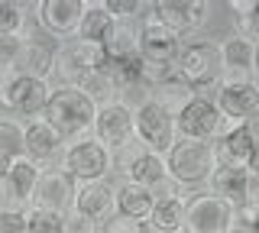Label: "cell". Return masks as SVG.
Returning a JSON list of instances; mask_svg holds the SVG:
<instances>
[{"mask_svg":"<svg viewBox=\"0 0 259 233\" xmlns=\"http://www.w3.org/2000/svg\"><path fill=\"white\" fill-rule=\"evenodd\" d=\"M32 4H16V0H0V36H23L26 10Z\"/></svg>","mask_w":259,"mask_h":233,"instance_id":"4dcf8cb0","label":"cell"},{"mask_svg":"<svg viewBox=\"0 0 259 233\" xmlns=\"http://www.w3.org/2000/svg\"><path fill=\"white\" fill-rule=\"evenodd\" d=\"M113 207H117L120 217L126 220H136V223H146L152 214V195L140 184H130V181H120L113 188Z\"/></svg>","mask_w":259,"mask_h":233,"instance_id":"cb8c5ba5","label":"cell"},{"mask_svg":"<svg viewBox=\"0 0 259 233\" xmlns=\"http://www.w3.org/2000/svg\"><path fill=\"white\" fill-rule=\"evenodd\" d=\"M233 223L240 227H256L259 223V201H240L233 207Z\"/></svg>","mask_w":259,"mask_h":233,"instance_id":"8d00e7d4","label":"cell"},{"mask_svg":"<svg viewBox=\"0 0 259 233\" xmlns=\"http://www.w3.org/2000/svg\"><path fill=\"white\" fill-rule=\"evenodd\" d=\"M110 168H113V156L94 139H75L62 149V168L59 172H65L75 184L104 181Z\"/></svg>","mask_w":259,"mask_h":233,"instance_id":"8992f818","label":"cell"},{"mask_svg":"<svg viewBox=\"0 0 259 233\" xmlns=\"http://www.w3.org/2000/svg\"><path fill=\"white\" fill-rule=\"evenodd\" d=\"M214 107L221 110L224 123H230V126L249 123L256 117V107H259L256 81H230V78H224L217 94H214Z\"/></svg>","mask_w":259,"mask_h":233,"instance_id":"7c38bea8","label":"cell"},{"mask_svg":"<svg viewBox=\"0 0 259 233\" xmlns=\"http://www.w3.org/2000/svg\"><path fill=\"white\" fill-rule=\"evenodd\" d=\"M210 195L237 207L240 201H259V178L256 168H214L210 172Z\"/></svg>","mask_w":259,"mask_h":233,"instance_id":"e0dca14e","label":"cell"},{"mask_svg":"<svg viewBox=\"0 0 259 233\" xmlns=\"http://www.w3.org/2000/svg\"><path fill=\"white\" fill-rule=\"evenodd\" d=\"M149 10L168 33L182 39L185 33L198 29L207 20L210 4H204V0H156V4H149Z\"/></svg>","mask_w":259,"mask_h":233,"instance_id":"5bb4252c","label":"cell"},{"mask_svg":"<svg viewBox=\"0 0 259 233\" xmlns=\"http://www.w3.org/2000/svg\"><path fill=\"white\" fill-rule=\"evenodd\" d=\"M71 214H81L94 223H104L107 217L117 214L113 207V184L104 181H84L75 184V201H71Z\"/></svg>","mask_w":259,"mask_h":233,"instance_id":"ac0fdd59","label":"cell"},{"mask_svg":"<svg viewBox=\"0 0 259 233\" xmlns=\"http://www.w3.org/2000/svg\"><path fill=\"white\" fill-rule=\"evenodd\" d=\"M165 162V178L175 188H198L210 178L214 172V156L210 143H191V139H175V146L162 156Z\"/></svg>","mask_w":259,"mask_h":233,"instance_id":"7a4b0ae2","label":"cell"},{"mask_svg":"<svg viewBox=\"0 0 259 233\" xmlns=\"http://www.w3.org/2000/svg\"><path fill=\"white\" fill-rule=\"evenodd\" d=\"M97 227H101V223L88 220V217H81V214H65V233H97Z\"/></svg>","mask_w":259,"mask_h":233,"instance_id":"74e56055","label":"cell"},{"mask_svg":"<svg viewBox=\"0 0 259 233\" xmlns=\"http://www.w3.org/2000/svg\"><path fill=\"white\" fill-rule=\"evenodd\" d=\"M233 207L210 191L182 198V233H230Z\"/></svg>","mask_w":259,"mask_h":233,"instance_id":"277c9868","label":"cell"},{"mask_svg":"<svg viewBox=\"0 0 259 233\" xmlns=\"http://www.w3.org/2000/svg\"><path fill=\"white\" fill-rule=\"evenodd\" d=\"M49 94H52V87L46 81H32V78H23L16 71H4L0 75V104L20 117L39 120Z\"/></svg>","mask_w":259,"mask_h":233,"instance_id":"ba28073f","label":"cell"},{"mask_svg":"<svg viewBox=\"0 0 259 233\" xmlns=\"http://www.w3.org/2000/svg\"><path fill=\"white\" fill-rule=\"evenodd\" d=\"M97 233H149V227L146 223H136V220H126V217L113 214L107 217V220L97 227Z\"/></svg>","mask_w":259,"mask_h":233,"instance_id":"e575fe53","label":"cell"},{"mask_svg":"<svg viewBox=\"0 0 259 233\" xmlns=\"http://www.w3.org/2000/svg\"><path fill=\"white\" fill-rule=\"evenodd\" d=\"M94 114H97V104L84 91H78V87H59V91L49 94L39 120L52 126L62 139H84V133H91Z\"/></svg>","mask_w":259,"mask_h":233,"instance_id":"6da1fadb","label":"cell"},{"mask_svg":"<svg viewBox=\"0 0 259 233\" xmlns=\"http://www.w3.org/2000/svg\"><path fill=\"white\" fill-rule=\"evenodd\" d=\"M130 156L120 162V172L126 175L123 181L130 184H140V188H156L159 181H165V162H162V156H152V152H146L140 143H130Z\"/></svg>","mask_w":259,"mask_h":233,"instance_id":"d6986e66","label":"cell"},{"mask_svg":"<svg viewBox=\"0 0 259 233\" xmlns=\"http://www.w3.org/2000/svg\"><path fill=\"white\" fill-rule=\"evenodd\" d=\"M172 71H175V78H182L188 87L224 78L217 42H207V39L204 42H185L182 49H178L175 62H172Z\"/></svg>","mask_w":259,"mask_h":233,"instance_id":"52a82bcc","label":"cell"},{"mask_svg":"<svg viewBox=\"0 0 259 233\" xmlns=\"http://www.w3.org/2000/svg\"><path fill=\"white\" fill-rule=\"evenodd\" d=\"M26 233H65V214L26 207Z\"/></svg>","mask_w":259,"mask_h":233,"instance_id":"1f68e13d","label":"cell"},{"mask_svg":"<svg viewBox=\"0 0 259 233\" xmlns=\"http://www.w3.org/2000/svg\"><path fill=\"white\" fill-rule=\"evenodd\" d=\"M71 201H75V181L68 178L59 168H42L36 178V188H32L29 207H39V211H55V214H68Z\"/></svg>","mask_w":259,"mask_h":233,"instance_id":"2e32d148","label":"cell"},{"mask_svg":"<svg viewBox=\"0 0 259 233\" xmlns=\"http://www.w3.org/2000/svg\"><path fill=\"white\" fill-rule=\"evenodd\" d=\"M39 172H42V165L29 162L26 156H23V159H13V162H10V168H7V175H4V181H0V184H4L7 195L13 198V211H23V204H29Z\"/></svg>","mask_w":259,"mask_h":233,"instance_id":"603a6c76","label":"cell"},{"mask_svg":"<svg viewBox=\"0 0 259 233\" xmlns=\"http://www.w3.org/2000/svg\"><path fill=\"white\" fill-rule=\"evenodd\" d=\"M133 139L152 156H165L175 146V117L162 110L156 101H146L133 110Z\"/></svg>","mask_w":259,"mask_h":233,"instance_id":"5b68a950","label":"cell"},{"mask_svg":"<svg viewBox=\"0 0 259 233\" xmlns=\"http://www.w3.org/2000/svg\"><path fill=\"white\" fill-rule=\"evenodd\" d=\"M0 233H26V211L0 207Z\"/></svg>","mask_w":259,"mask_h":233,"instance_id":"d590c367","label":"cell"},{"mask_svg":"<svg viewBox=\"0 0 259 233\" xmlns=\"http://www.w3.org/2000/svg\"><path fill=\"white\" fill-rule=\"evenodd\" d=\"M52 68H55V49L49 42H39V39L23 42V49L13 62L16 75L32 78V81H46V84H49V78H52Z\"/></svg>","mask_w":259,"mask_h":233,"instance_id":"44dd1931","label":"cell"},{"mask_svg":"<svg viewBox=\"0 0 259 233\" xmlns=\"http://www.w3.org/2000/svg\"><path fill=\"white\" fill-rule=\"evenodd\" d=\"M113 23H117V20L104 10V4H88L84 7V17H81V23H78L75 39H78V42H84V45H97V49H101V42L110 36Z\"/></svg>","mask_w":259,"mask_h":233,"instance_id":"d4e9b609","label":"cell"},{"mask_svg":"<svg viewBox=\"0 0 259 233\" xmlns=\"http://www.w3.org/2000/svg\"><path fill=\"white\" fill-rule=\"evenodd\" d=\"M178 49H182V39L168 33L152 13H146L143 26L136 29V55L146 65H172Z\"/></svg>","mask_w":259,"mask_h":233,"instance_id":"4fadbf2b","label":"cell"},{"mask_svg":"<svg viewBox=\"0 0 259 233\" xmlns=\"http://www.w3.org/2000/svg\"><path fill=\"white\" fill-rule=\"evenodd\" d=\"M91 139L101 143L104 149L110 152H120L123 146L133 143V110H126L120 101H110V104H101L94 114V123H91Z\"/></svg>","mask_w":259,"mask_h":233,"instance_id":"8fae6325","label":"cell"},{"mask_svg":"<svg viewBox=\"0 0 259 233\" xmlns=\"http://www.w3.org/2000/svg\"><path fill=\"white\" fill-rule=\"evenodd\" d=\"M230 233H259V230H256V227H240V223H233Z\"/></svg>","mask_w":259,"mask_h":233,"instance_id":"f35d334b","label":"cell"},{"mask_svg":"<svg viewBox=\"0 0 259 233\" xmlns=\"http://www.w3.org/2000/svg\"><path fill=\"white\" fill-rule=\"evenodd\" d=\"M101 52H104V59H107L110 65L136 59V26L133 23H113L110 36L101 42Z\"/></svg>","mask_w":259,"mask_h":233,"instance_id":"484cf974","label":"cell"},{"mask_svg":"<svg viewBox=\"0 0 259 233\" xmlns=\"http://www.w3.org/2000/svg\"><path fill=\"white\" fill-rule=\"evenodd\" d=\"M88 0H39L32 10H36L39 26L55 39H75L78 23L84 17Z\"/></svg>","mask_w":259,"mask_h":233,"instance_id":"9a60e30c","label":"cell"},{"mask_svg":"<svg viewBox=\"0 0 259 233\" xmlns=\"http://www.w3.org/2000/svg\"><path fill=\"white\" fill-rule=\"evenodd\" d=\"M152 101L159 104L162 110H168V114H178V110L185 107V104L191 101V87L182 81V78H165V81H159L156 87H152Z\"/></svg>","mask_w":259,"mask_h":233,"instance_id":"4316f807","label":"cell"},{"mask_svg":"<svg viewBox=\"0 0 259 233\" xmlns=\"http://www.w3.org/2000/svg\"><path fill=\"white\" fill-rule=\"evenodd\" d=\"M146 223H149V227H156L159 233H182V198L156 201Z\"/></svg>","mask_w":259,"mask_h":233,"instance_id":"83f0119b","label":"cell"},{"mask_svg":"<svg viewBox=\"0 0 259 233\" xmlns=\"http://www.w3.org/2000/svg\"><path fill=\"white\" fill-rule=\"evenodd\" d=\"M224 133V117L214 107V101H198L191 98L182 110L175 114V136L191 143H214Z\"/></svg>","mask_w":259,"mask_h":233,"instance_id":"30bf717a","label":"cell"},{"mask_svg":"<svg viewBox=\"0 0 259 233\" xmlns=\"http://www.w3.org/2000/svg\"><path fill=\"white\" fill-rule=\"evenodd\" d=\"M110 62L104 59V52L97 45H84V42H71L65 49L55 52V68L52 75L59 78L62 87H84L94 75H107Z\"/></svg>","mask_w":259,"mask_h":233,"instance_id":"3957f363","label":"cell"},{"mask_svg":"<svg viewBox=\"0 0 259 233\" xmlns=\"http://www.w3.org/2000/svg\"><path fill=\"white\" fill-rule=\"evenodd\" d=\"M146 7L149 4H140V0H104V10L117 23H133V17H140V10Z\"/></svg>","mask_w":259,"mask_h":233,"instance_id":"d6a6232c","label":"cell"},{"mask_svg":"<svg viewBox=\"0 0 259 233\" xmlns=\"http://www.w3.org/2000/svg\"><path fill=\"white\" fill-rule=\"evenodd\" d=\"M221 52V71L230 75V81H253V68H256V42L243 39L233 33L230 39H224L217 45Z\"/></svg>","mask_w":259,"mask_h":233,"instance_id":"ffe728a7","label":"cell"},{"mask_svg":"<svg viewBox=\"0 0 259 233\" xmlns=\"http://www.w3.org/2000/svg\"><path fill=\"white\" fill-rule=\"evenodd\" d=\"M0 156L7 162L26 156V146H23V123L13 117H0Z\"/></svg>","mask_w":259,"mask_h":233,"instance_id":"f1b7e54d","label":"cell"},{"mask_svg":"<svg viewBox=\"0 0 259 233\" xmlns=\"http://www.w3.org/2000/svg\"><path fill=\"white\" fill-rule=\"evenodd\" d=\"M23 42H26L23 36H0V75H4V71H13V62H16V55H20Z\"/></svg>","mask_w":259,"mask_h":233,"instance_id":"836d02e7","label":"cell"},{"mask_svg":"<svg viewBox=\"0 0 259 233\" xmlns=\"http://www.w3.org/2000/svg\"><path fill=\"white\" fill-rule=\"evenodd\" d=\"M230 10H233V23H237V36L256 42V36H259V4L256 0H237V4H230Z\"/></svg>","mask_w":259,"mask_h":233,"instance_id":"f546056e","label":"cell"},{"mask_svg":"<svg viewBox=\"0 0 259 233\" xmlns=\"http://www.w3.org/2000/svg\"><path fill=\"white\" fill-rule=\"evenodd\" d=\"M7 168H10V162H7L4 156H0V181H4V175H7Z\"/></svg>","mask_w":259,"mask_h":233,"instance_id":"ab89813d","label":"cell"},{"mask_svg":"<svg viewBox=\"0 0 259 233\" xmlns=\"http://www.w3.org/2000/svg\"><path fill=\"white\" fill-rule=\"evenodd\" d=\"M23 146H26V159H29V162L42 165V162H49V159L62 156L65 139L49 123H42V120H29V123L23 126Z\"/></svg>","mask_w":259,"mask_h":233,"instance_id":"7402d4cb","label":"cell"},{"mask_svg":"<svg viewBox=\"0 0 259 233\" xmlns=\"http://www.w3.org/2000/svg\"><path fill=\"white\" fill-rule=\"evenodd\" d=\"M214 168H256V130L253 120L230 126L210 143Z\"/></svg>","mask_w":259,"mask_h":233,"instance_id":"9c48e42d","label":"cell"}]
</instances>
